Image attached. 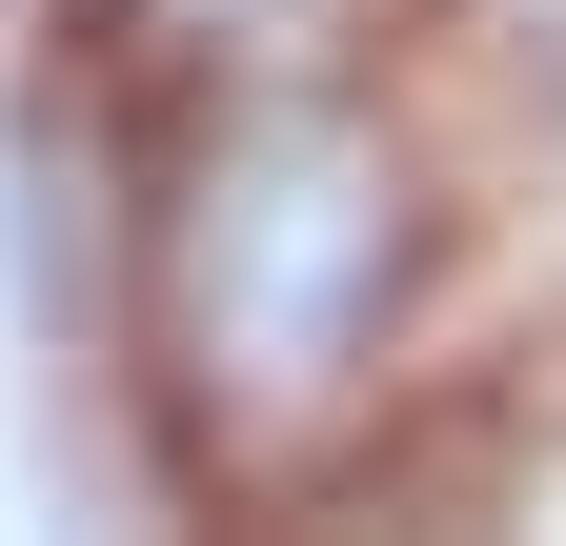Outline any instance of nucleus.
I'll use <instances>...</instances> for the list:
<instances>
[{"label":"nucleus","instance_id":"f257e3e1","mask_svg":"<svg viewBox=\"0 0 566 546\" xmlns=\"http://www.w3.org/2000/svg\"><path fill=\"white\" fill-rule=\"evenodd\" d=\"M485 304V162L405 41L163 102L142 143V385L202 486H344L385 465L405 385H446Z\"/></svg>","mask_w":566,"mask_h":546},{"label":"nucleus","instance_id":"f03ea898","mask_svg":"<svg viewBox=\"0 0 566 546\" xmlns=\"http://www.w3.org/2000/svg\"><path fill=\"white\" fill-rule=\"evenodd\" d=\"M102 82L163 122V102H223V82H283V61H344L385 41V0H82Z\"/></svg>","mask_w":566,"mask_h":546}]
</instances>
